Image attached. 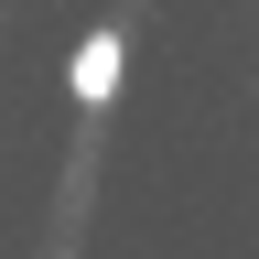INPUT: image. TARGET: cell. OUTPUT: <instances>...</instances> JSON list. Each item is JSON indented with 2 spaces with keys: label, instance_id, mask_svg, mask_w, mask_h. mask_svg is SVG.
I'll return each mask as SVG.
<instances>
[{
  "label": "cell",
  "instance_id": "cell-1",
  "mask_svg": "<svg viewBox=\"0 0 259 259\" xmlns=\"http://www.w3.org/2000/svg\"><path fill=\"white\" fill-rule=\"evenodd\" d=\"M119 76H130V44H119L108 22H97L87 44L65 54V97H76V108H108V97H119Z\"/></svg>",
  "mask_w": 259,
  "mask_h": 259
}]
</instances>
